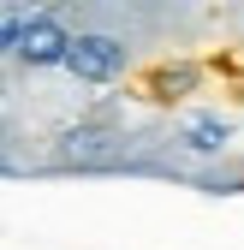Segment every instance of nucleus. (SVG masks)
Here are the masks:
<instances>
[{
    "mask_svg": "<svg viewBox=\"0 0 244 250\" xmlns=\"http://www.w3.org/2000/svg\"><path fill=\"white\" fill-rule=\"evenodd\" d=\"M119 149V131L107 119H83V125H66L60 131V161H78V167H96Z\"/></svg>",
    "mask_w": 244,
    "mask_h": 250,
    "instance_id": "7ed1b4c3",
    "label": "nucleus"
},
{
    "mask_svg": "<svg viewBox=\"0 0 244 250\" xmlns=\"http://www.w3.org/2000/svg\"><path fill=\"white\" fill-rule=\"evenodd\" d=\"M179 143H185L191 155H221L232 143V125L221 113H185V119H179Z\"/></svg>",
    "mask_w": 244,
    "mask_h": 250,
    "instance_id": "20e7f679",
    "label": "nucleus"
},
{
    "mask_svg": "<svg viewBox=\"0 0 244 250\" xmlns=\"http://www.w3.org/2000/svg\"><path fill=\"white\" fill-rule=\"evenodd\" d=\"M197 83V66H179V72H155V96L161 102H179L185 89Z\"/></svg>",
    "mask_w": 244,
    "mask_h": 250,
    "instance_id": "39448f33",
    "label": "nucleus"
},
{
    "mask_svg": "<svg viewBox=\"0 0 244 250\" xmlns=\"http://www.w3.org/2000/svg\"><path fill=\"white\" fill-rule=\"evenodd\" d=\"M125 66H131V48L119 36H107V30H78V42L66 54V72L83 83H113Z\"/></svg>",
    "mask_w": 244,
    "mask_h": 250,
    "instance_id": "f257e3e1",
    "label": "nucleus"
},
{
    "mask_svg": "<svg viewBox=\"0 0 244 250\" xmlns=\"http://www.w3.org/2000/svg\"><path fill=\"white\" fill-rule=\"evenodd\" d=\"M78 36H66V24H60V12H30L24 24V42H18V66H66Z\"/></svg>",
    "mask_w": 244,
    "mask_h": 250,
    "instance_id": "f03ea898",
    "label": "nucleus"
}]
</instances>
